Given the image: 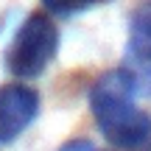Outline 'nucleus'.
<instances>
[{"label": "nucleus", "instance_id": "nucleus-1", "mask_svg": "<svg viewBox=\"0 0 151 151\" xmlns=\"http://www.w3.org/2000/svg\"><path fill=\"white\" fill-rule=\"evenodd\" d=\"M137 78L129 67H112L90 87V112L98 132L120 151H140L151 143V115L134 104Z\"/></svg>", "mask_w": 151, "mask_h": 151}, {"label": "nucleus", "instance_id": "nucleus-2", "mask_svg": "<svg viewBox=\"0 0 151 151\" xmlns=\"http://www.w3.org/2000/svg\"><path fill=\"white\" fill-rule=\"evenodd\" d=\"M59 53V25L53 14L34 11L22 20L6 48V70L20 81L39 78Z\"/></svg>", "mask_w": 151, "mask_h": 151}, {"label": "nucleus", "instance_id": "nucleus-3", "mask_svg": "<svg viewBox=\"0 0 151 151\" xmlns=\"http://www.w3.org/2000/svg\"><path fill=\"white\" fill-rule=\"evenodd\" d=\"M39 115V92L22 81L0 84V146L14 143Z\"/></svg>", "mask_w": 151, "mask_h": 151}, {"label": "nucleus", "instance_id": "nucleus-4", "mask_svg": "<svg viewBox=\"0 0 151 151\" xmlns=\"http://www.w3.org/2000/svg\"><path fill=\"white\" fill-rule=\"evenodd\" d=\"M126 48L137 62H151V0L140 3L132 11Z\"/></svg>", "mask_w": 151, "mask_h": 151}, {"label": "nucleus", "instance_id": "nucleus-5", "mask_svg": "<svg viewBox=\"0 0 151 151\" xmlns=\"http://www.w3.org/2000/svg\"><path fill=\"white\" fill-rule=\"evenodd\" d=\"M101 3H112V0H42L45 11L53 17H73V14H84V11L95 9Z\"/></svg>", "mask_w": 151, "mask_h": 151}, {"label": "nucleus", "instance_id": "nucleus-6", "mask_svg": "<svg viewBox=\"0 0 151 151\" xmlns=\"http://www.w3.org/2000/svg\"><path fill=\"white\" fill-rule=\"evenodd\" d=\"M56 151H101V148L92 146L90 140H67L65 146H59Z\"/></svg>", "mask_w": 151, "mask_h": 151}]
</instances>
